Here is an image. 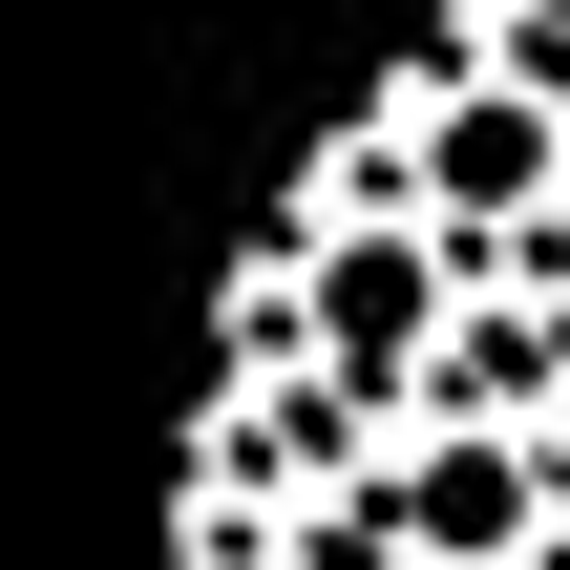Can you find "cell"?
Returning a JSON list of instances; mask_svg holds the SVG:
<instances>
[{
    "instance_id": "6da1fadb",
    "label": "cell",
    "mask_w": 570,
    "mask_h": 570,
    "mask_svg": "<svg viewBox=\"0 0 570 570\" xmlns=\"http://www.w3.org/2000/svg\"><path fill=\"white\" fill-rule=\"evenodd\" d=\"M423 317H444V254H423V233H381V254L317 275V338H338V360H402Z\"/></svg>"
},
{
    "instance_id": "7a4b0ae2",
    "label": "cell",
    "mask_w": 570,
    "mask_h": 570,
    "mask_svg": "<svg viewBox=\"0 0 570 570\" xmlns=\"http://www.w3.org/2000/svg\"><path fill=\"white\" fill-rule=\"evenodd\" d=\"M423 169H444V212H529V190H550V106H444Z\"/></svg>"
},
{
    "instance_id": "3957f363",
    "label": "cell",
    "mask_w": 570,
    "mask_h": 570,
    "mask_svg": "<svg viewBox=\"0 0 570 570\" xmlns=\"http://www.w3.org/2000/svg\"><path fill=\"white\" fill-rule=\"evenodd\" d=\"M508 508H529L508 444H423V465H402V529H423V550H508Z\"/></svg>"
},
{
    "instance_id": "277c9868",
    "label": "cell",
    "mask_w": 570,
    "mask_h": 570,
    "mask_svg": "<svg viewBox=\"0 0 570 570\" xmlns=\"http://www.w3.org/2000/svg\"><path fill=\"white\" fill-rule=\"evenodd\" d=\"M296 570H317V550H296ZM338 570H360V550H338Z\"/></svg>"
}]
</instances>
